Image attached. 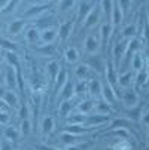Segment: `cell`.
<instances>
[{
    "label": "cell",
    "instance_id": "cell-14",
    "mask_svg": "<svg viewBox=\"0 0 149 150\" xmlns=\"http://www.w3.org/2000/svg\"><path fill=\"white\" fill-rule=\"evenodd\" d=\"M8 58H9V61H11L12 64H16V62H18V61H16V55H15V54L8 52Z\"/></svg>",
    "mask_w": 149,
    "mask_h": 150
},
{
    "label": "cell",
    "instance_id": "cell-8",
    "mask_svg": "<svg viewBox=\"0 0 149 150\" xmlns=\"http://www.w3.org/2000/svg\"><path fill=\"white\" fill-rule=\"evenodd\" d=\"M18 137H19V134L16 132V129H15V128H9V129H6V138H8V140H12V141H15Z\"/></svg>",
    "mask_w": 149,
    "mask_h": 150
},
{
    "label": "cell",
    "instance_id": "cell-7",
    "mask_svg": "<svg viewBox=\"0 0 149 150\" xmlns=\"http://www.w3.org/2000/svg\"><path fill=\"white\" fill-rule=\"evenodd\" d=\"M66 58L70 61V62H75L78 59V52L75 51V48H69L67 52H66Z\"/></svg>",
    "mask_w": 149,
    "mask_h": 150
},
{
    "label": "cell",
    "instance_id": "cell-12",
    "mask_svg": "<svg viewBox=\"0 0 149 150\" xmlns=\"http://www.w3.org/2000/svg\"><path fill=\"white\" fill-rule=\"evenodd\" d=\"M29 131H30V122H29V119L26 117V119H24V122H23V132H26V134H27Z\"/></svg>",
    "mask_w": 149,
    "mask_h": 150
},
{
    "label": "cell",
    "instance_id": "cell-16",
    "mask_svg": "<svg viewBox=\"0 0 149 150\" xmlns=\"http://www.w3.org/2000/svg\"><path fill=\"white\" fill-rule=\"evenodd\" d=\"M145 122H146V123H149V115H148V116L145 117Z\"/></svg>",
    "mask_w": 149,
    "mask_h": 150
},
{
    "label": "cell",
    "instance_id": "cell-11",
    "mask_svg": "<svg viewBox=\"0 0 149 150\" xmlns=\"http://www.w3.org/2000/svg\"><path fill=\"white\" fill-rule=\"evenodd\" d=\"M124 100H127V101H131L133 104L136 103V95L133 94V92H127L125 95H124Z\"/></svg>",
    "mask_w": 149,
    "mask_h": 150
},
{
    "label": "cell",
    "instance_id": "cell-15",
    "mask_svg": "<svg viewBox=\"0 0 149 150\" xmlns=\"http://www.w3.org/2000/svg\"><path fill=\"white\" fill-rule=\"evenodd\" d=\"M5 82V76H0V85H2Z\"/></svg>",
    "mask_w": 149,
    "mask_h": 150
},
{
    "label": "cell",
    "instance_id": "cell-1",
    "mask_svg": "<svg viewBox=\"0 0 149 150\" xmlns=\"http://www.w3.org/2000/svg\"><path fill=\"white\" fill-rule=\"evenodd\" d=\"M5 82L9 85V86H12V88H15V71H14V69H9L8 71H6V74H5Z\"/></svg>",
    "mask_w": 149,
    "mask_h": 150
},
{
    "label": "cell",
    "instance_id": "cell-5",
    "mask_svg": "<svg viewBox=\"0 0 149 150\" xmlns=\"http://www.w3.org/2000/svg\"><path fill=\"white\" fill-rule=\"evenodd\" d=\"M3 98H5V101H6L8 105H15L16 104V95L14 92H11V91L9 92H5Z\"/></svg>",
    "mask_w": 149,
    "mask_h": 150
},
{
    "label": "cell",
    "instance_id": "cell-3",
    "mask_svg": "<svg viewBox=\"0 0 149 150\" xmlns=\"http://www.w3.org/2000/svg\"><path fill=\"white\" fill-rule=\"evenodd\" d=\"M26 39L30 42V43H34V42L39 39V31H37L36 28H30V30L27 31V34H26Z\"/></svg>",
    "mask_w": 149,
    "mask_h": 150
},
{
    "label": "cell",
    "instance_id": "cell-2",
    "mask_svg": "<svg viewBox=\"0 0 149 150\" xmlns=\"http://www.w3.org/2000/svg\"><path fill=\"white\" fill-rule=\"evenodd\" d=\"M23 27H24V23H23V21H14V23H11V25H9V33L16 34Z\"/></svg>",
    "mask_w": 149,
    "mask_h": 150
},
{
    "label": "cell",
    "instance_id": "cell-10",
    "mask_svg": "<svg viewBox=\"0 0 149 150\" xmlns=\"http://www.w3.org/2000/svg\"><path fill=\"white\" fill-rule=\"evenodd\" d=\"M9 122V115L6 112H0V123H8Z\"/></svg>",
    "mask_w": 149,
    "mask_h": 150
},
{
    "label": "cell",
    "instance_id": "cell-17",
    "mask_svg": "<svg viewBox=\"0 0 149 150\" xmlns=\"http://www.w3.org/2000/svg\"><path fill=\"white\" fill-rule=\"evenodd\" d=\"M0 61H2V57H0Z\"/></svg>",
    "mask_w": 149,
    "mask_h": 150
},
{
    "label": "cell",
    "instance_id": "cell-13",
    "mask_svg": "<svg viewBox=\"0 0 149 150\" xmlns=\"http://www.w3.org/2000/svg\"><path fill=\"white\" fill-rule=\"evenodd\" d=\"M8 104H6V101L5 100H0V112H8Z\"/></svg>",
    "mask_w": 149,
    "mask_h": 150
},
{
    "label": "cell",
    "instance_id": "cell-9",
    "mask_svg": "<svg viewBox=\"0 0 149 150\" xmlns=\"http://www.w3.org/2000/svg\"><path fill=\"white\" fill-rule=\"evenodd\" d=\"M0 45H3L6 49H12V51H15L16 49V45L15 43H11V42H8V40H0Z\"/></svg>",
    "mask_w": 149,
    "mask_h": 150
},
{
    "label": "cell",
    "instance_id": "cell-6",
    "mask_svg": "<svg viewBox=\"0 0 149 150\" xmlns=\"http://www.w3.org/2000/svg\"><path fill=\"white\" fill-rule=\"evenodd\" d=\"M54 37H55V31L54 30H45L43 33H42V36H40V39L43 42H52Z\"/></svg>",
    "mask_w": 149,
    "mask_h": 150
},
{
    "label": "cell",
    "instance_id": "cell-4",
    "mask_svg": "<svg viewBox=\"0 0 149 150\" xmlns=\"http://www.w3.org/2000/svg\"><path fill=\"white\" fill-rule=\"evenodd\" d=\"M52 128H54L52 119H51V117H45V120H43V125H42V131H43L45 134H49V132L52 131Z\"/></svg>",
    "mask_w": 149,
    "mask_h": 150
}]
</instances>
